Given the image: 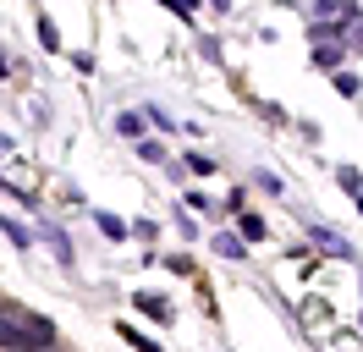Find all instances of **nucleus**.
<instances>
[{
    "label": "nucleus",
    "instance_id": "nucleus-1",
    "mask_svg": "<svg viewBox=\"0 0 363 352\" xmlns=\"http://www.w3.org/2000/svg\"><path fill=\"white\" fill-rule=\"evenodd\" d=\"M55 347V325L28 314L23 303H0V352H39Z\"/></svg>",
    "mask_w": 363,
    "mask_h": 352
},
{
    "label": "nucleus",
    "instance_id": "nucleus-2",
    "mask_svg": "<svg viewBox=\"0 0 363 352\" xmlns=\"http://www.w3.org/2000/svg\"><path fill=\"white\" fill-rule=\"evenodd\" d=\"M308 242H319L325 253H336V259H352V248H347V237H336L330 226H319V220H308Z\"/></svg>",
    "mask_w": 363,
    "mask_h": 352
},
{
    "label": "nucleus",
    "instance_id": "nucleus-3",
    "mask_svg": "<svg viewBox=\"0 0 363 352\" xmlns=\"http://www.w3.org/2000/svg\"><path fill=\"white\" fill-rule=\"evenodd\" d=\"M209 248H215L220 259H231V264H242V259H248V242H242V237H231V231H215V237H209Z\"/></svg>",
    "mask_w": 363,
    "mask_h": 352
},
{
    "label": "nucleus",
    "instance_id": "nucleus-4",
    "mask_svg": "<svg viewBox=\"0 0 363 352\" xmlns=\"http://www.w3.org/2000/svg\"><path fill=\"white\" fill-rule=\"evenodd\" d=\"M133 308H138V314H149L155 325H165V319H171V303H165L160 292H138V297H133Z\"/></svg>",
    "mask_w": 363,
    "mask_h": 352
},
{
    "label": "nucleus",
    "instance_id": "nucleus-5",
    "mask_svg": "<svg viewBox=\"0 0 363 352\" xmlns=\"http://www.w3.org/2000/svg\"><path fill=\"white\" fill-rule=\"evenodd\" d=\"M314 17H358V0H314Z\"/></svg>",
    "mask_w": 363,
    "mask_h": 352
},
{
    "label": "nucleus",
    "instance_id": "nucleus-6",
    "mask_svg": "<svg viewBox=\"0 0 363 352\" xmlns=\"http://www.w3.org/2000/svg\"><path fill=\"white\" fill-rule=\"evenodd\" d=\"M116 336H121L127 347H138V352H160V341H149V336H138V325H116Z\"/></svg>",
    "mask_w": 363,
    "mask_h": 352
},
{
    "label": "nucleus",
    "instance_id": "nucleus-7",
    "mask_svg": "<svg viewBox=\"0 0 363 352\" xmlns=\"http://www.w3.org/2000/svg\"><path fill=\"white\" fill-rule=\"evenodd\" d=\"M116 132H121V138H133V143H138V132H143V116H133V110H121V116H116Z\"/></svg>",
    "mask_w": 363,
    "mask_h": 352
},
{
    "label": "nucleus",
    "instance_id": "nucleus-8",
    "mask_svg": "<svg viewBox=\"0 0 363 352\" xmlns=\"http://www.w3.org/2000/svg\"><path fill=\"white\" fill-rule=\"evenodd\" d=\"M94 220H99V231H105V237H116V242L127 237V220H121V215H105V209H99Z\"/></svg>",
    "mask_w": 363,
    "mask_h": 352
},
{
    "label": "nucleus",
    "instance_id": "nucleus-9",
    "mask_svg": "<svg viewBox=\"0 0 363 352\" xmlns=\"http://www.w3.org/2000/svg\"><path fill=\"white\" fill-rule=\"evenodd\" d=\"M336 182H341V187H347L352 198L363 193V176H358V165H336Z\"/></svg>",
    "mask_w": 363,
    "mask_h": 352
},
{
    "label": "nucleus",
    "instance_id": "nucleus-10",
    "mask_svg": "<svg viewBox=\"0 0 363 352\" xmlns=\"http://www.w3.org/2000/svg\"><path fill=\"white\" fill-rule=\"evenodd\" d=\"M314 66L336 72V66H341V44H319V50H314Z\"/></svg>",
    "mask_w": 363,
    "mask_h": 352
},
{
    "label": "nucleus",
    "instance_id": "nucleus-11",
    "mask_svg": "<svg viewBox=\"0 0 363 352\" xmlns=\"http://www.w3.org/2000/svg\"><path fill=\"white\" fill-rule=\"evenodd\" d=\"M237 237H242V242H259V237H264V220H259V215H242V231H237Z\"/></svg>",
    "mask_w": 363,
    "mask_h": 352
},
{
    "label": "nucleus",
    "instance_id": "nucleus-12",
    "mask_svg": "<svg viewBox=\"0 0 363 352\" xmlns=\"http://www.w3.org/2000/svg\"><path fill=\"white\" fill-rule=\"evenodd\" d=\"M358 77H347V72H336V94H341V99H358Z\"/></svg>",
    "mask_w": 363,
    "mask_h": 352
},
{
    "label": "nucleus",
    "instance_id": "nucleus-13",
    "mask_svg": "<svg viewBox=\"0 0 363 352\" xmlns=\"http://www.w3.org/2000/svg\"><path fill=\"white\" fill-rule=\"evenodd\" d=\"M0 231H6V237L17 242V248H28V242H33V237H28V231H23V226H17V220H0Z\"/></svg>",
    "mask_w": 363,
    "mask_h": 352
},
{
    "label": "nucleus",
    "instance_id": "nucleus-14",
    "mask_svg": "<svg viewBox=\"0 0 363 352\" xmlns=\"http://www.w3.org/2000/svg\"><path fill=\"white\" fill-rule=\"evenodd\" d=\"M39 39H45V50H61V33H55V22H39Z\"/></svg>",
    "mask_w": 363,
    "mask_h": 352
},
{
    "label": "nucleus",
    "instance_id": "nucleus-15",
    "mask_svg": "<svg viewBox=\"0 0 363 352\" xmlns=\"http://www.w3.org/2000/svg\"><path fill=\"white\" fill-rule=\"evenodd\" d=\"M165 6H171V11H182V17H193V11H199V0H165Z\"/></svg>",
    "mask_w": 363,
    "mask_h": 352
},
{
    "label": "nucleus",
    "instance_id": "nucleus-16",
    "mask_svg": "<svg viewBox=\"0 0 363 352\" xmlns=\"http://www.w3.org/2000/svg\"><path fill=\"white\" fill-rule=\"evenodd\" d=\"M0 77H6V55H0Z\"/></svg>",
    "mask_w": 363,
    "mask_h": 352
},
{
    "label": "nucleus",
    "instance_id": "nucleus-17",
    "mask_svg": "<svg viewBox=\"0 0 363 352\" xmlns=\"http://www.w3.org/2000/svg\"><path fill=\"white\" fill-rule=\"evenodd\" d=\"M358 209H363V193H358Z\"/></svg>",
    "mask_w": 363,
    "mask_h": 352
},
{
    "label": "nucleus",
    "instance_id": "nucleus-18",
    "mask_svg": "<svg viewBox=\"0 0 363 352\" xmlns=\"http://www.w3.org/2000/svg\"><path fill=\"white\" fill-rule=\"evenodd\" d=\"M39 352H55V347H39Z\"/></svg>",
    "mask_w": 363,
    "mask_h": 352
},
{
    "label": "nucleus",
    "instance_id": "nucleus-19",
    "mask_svg": "<svg viewBox=\"0 0 363 352\" xmlns=\"http://www.w3.org/2000/svg\"><path fill=\"white\" fill-rule=\"evenodd\" d=\"M358 50H363V44H358Z\"/></svg>",
    "mask_w": 363,
    "mask_h": 352
}]
</instances>
